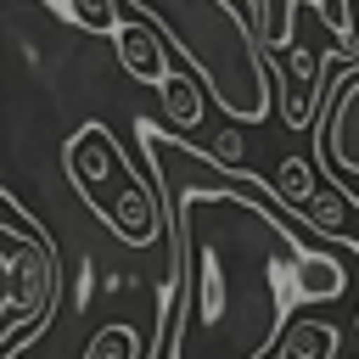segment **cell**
I'll use <instances>...</instances> for the list:
<instances>
[{
    "mask_svg": "<svg viewBox=\"0 0 359 359\" xmlns=\"http://www.w3.org/2000/svg\"><path fill=\"white\" fill-rule=\"evenodd\" d=\"M337 353V325L325 320H292L286 342L275 348V359H331Z\"/></svg>",
    "mask_w": 359,
    "mask_h": 359,
    "instance_id": "30bf717a",
    "label": "cell"
},
{
    "mask_svg": "<svg viewBox=\"0 0 359 359\" xmlns=\"http://www.w3.org/2000/svg\"><path fill=\"white\" fill-rule=\"evenodd\" d=\"M320 73H325V56L303 39H292L280 50V118L286 129H309L325 118V90H320Z\"/></svg>",
    "mask_w": 359,
    "mask_h": 359,
    "instance_id": "5b68a950",
    "label": "cell"
},
{
    "mask_svg": "<svg viewBox=\"0 0 359 359\" xmlns=\"http://www.w3.org/2000/svg\"><path fill=\"white\" fill-rule=\"evenodd\" d=\"M118 62H123V73L135 79V84H151V90H163L168 79H174V67H168V39L146 22V17H129L123 28H118Z\"/></svg>",
    "mask_w": 359,
    "mask_h": 359,
    "instance_id": "52a82bcc",
    "label": "cell"
},
{
    "mask_svg": "<svg viewBox=\"0 0 359 359\" xmlns=\"http://www.w3.org/2000/svg\"><path fill=\"white\" fill-rule=\"evenodd\" d=\"M84 359H151V337H140L135 325L112 320V325H101V331L90 337Z\"/></svg>",
    "mask_w": 359,
    "mask_h": 359,
    "instance_id": "8fae6325",
    "label": "cell"
},
{
    "mask_svg": "<svg viewBox=\"0 0 359 359\" xmlns=\"http://www.w3.org/2000/svg\"><path fill=\"white\" fill-rule=\"evenodd\" d=\"M320 185H325V174H320L309 157H280V168H275V180H269V191H275L292 213H303V208L320 196Z\"/></svg>",
    "mask_w": 359,
    "mask_h": 359,
    "instance_id": "ba28073f",
    "label": "cell"
},
{
    "mask_svg": "<svg viewBox=\"0 0 359 359\" xmlns=\"http://www.w3.org/2000/svg\"><path fill=\"white\" fill-rule=\"evenodd\" d=\"M45 6H50V11H62V17H67V0H45Z\"/></svg>",
    "mask_w": 359,
    "mask_h": 359,
    "instance_id": "5bb4252c",
    "label": "cell"
},
{
    "mask_svg": "<svg viewBox=\"0 0 359 359\" xmlns=\"http://www.w3.org/2000/svg\"><path fill=\"white\" fill-rule=\"evenodd\" d=\"M62 163H67L73 191L90 202V213H101V224L118 241L151 247L168 230V208H163L157 185L135 174V163L123 157V146L112 140L107 123H79L62 140Z\"/></svg>",
    "mask_w": 359,
    "mask_h": 359,
    "instance_id": "3957f363",
    "label": "cell"
},
{
    "mask_svg": "<svg viewBox=\"0 0 359 359\" xmlns=\"http://www.w3.org/2000/svg\"><path fill=\"white\" fill-rule=\"evenodd\" d=\"M292 6L297 0H258V39L269 45V56L292 45Z\"/></svg>",
    "mask_w": 359,
    "mask_h": 359,
    "instance_id": "4fadbf2b",
    "label": "cell"
},
{
    "mask_svg": "<svg viewBox=\"0 0 359 359\" xmlns=\"http://www.w3.org/2000/svg\"><path fill=\"white\" fill-rule=\"evenodd\" d=\"M146 180L168 208V275L180 320L163 359H275L303 303V269L320 252L280 196H258V174H230L213 151L135 118Z\"/></svg>",
    "mask_w": 359,
    "mask_h": 359,
    "instance_id": "6da1fadb",
    "label": "cell"
},
{
    "mask_svg": "<svg viewBox=\"0 0 359 359\" xmlns=\"http://www.w3.org/2000/svg\"><path fill=\"white\" fill-rule=\"evenodd\" d=\"M163 112H168V123L174 129H202V79L191 73V67H174V79L163 84Z\"/></svg>",
    "mask_w": 359,
    "mask_h": 359,
    "instance_id": "9c48e42d",
    "label": "cell"
},
{
    "mask_svg": "<svg viewBox=\"0 0 359 359\" xmlns=\"http://www.w3.org/2000/svg\"><path fill=\"white\" fill-rule=\"evenodd\" d=\"M320 129H325V168L342 174V185H353L359 180V67L331 84Z\"/></svg>",
    "mask_w": 359,
    "mask_h": 359,
    "instance_id": "8992f818",
    "label": "cell"
},
{
    "mask_svg": "<svg viewBox=\"0 0 359 359\" xmlns=\"http://www.w3.org/2000/svg\"><path fill=\"white\" fill-rule=\"evenodd\" d=\"M0 208H6V224H0V241H6V292H0V359H17L56 314V297H62V269H56V241L39 230V219L22 208L17 191H0Z\"/></svg>",
    "mask_w": 359,
    "mask_h": 359,
    "instance_id": "277c9868",
    "label": "cell"
},
{
    "mask_svg": "<svg viewBox=\"0 0 359 359\" xmlns=\"http://www.w3.org/2000/svg\"><path fill=\"white\" fill-rule=\"evenodd\" d=\"M123 6H135V17H146L168 39V50L191 62V73L230 123L269 118L275 62H264V39L236 0H123Z\"/></svg>",
    "mask_w": 359,
    "mask_h": 359,
    "instance_id": "7a4b0ae2",
    "label": "cell"
},
{
    "mask_svg": "<svg viewBox=\"0 0 359 359\" xmlns=\"http://www.w3.org/2000/svg\"><path fill=\"white\" fill-rule=\"evenodd\" d=\"M67 22H79V28H90V34L118 39V28H123L129 17H123V0H67Z\"/></svg>",
    "mask_w": 359,
    "mask_h": 359,
    "instance_id": "7c38bea8",
    "label": "cell"
}]
</instances>
